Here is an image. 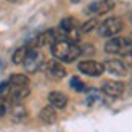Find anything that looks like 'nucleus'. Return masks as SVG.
<instances>
[{"label":"nucleus","instance_id":"f257e3e1","mask_svg":"<svg viewBox=\"0 0 132 132\" xmlns=\"http://www.w3.org/2000/svg\"><path fill=\"white\" fill-rule=\"evenodd\" d=\"M50 47H52V55H53V58L58 61H63V63L76 61L77 58L81 56V47H79L77 44L64 40V39H58Z\"/></svg>","mask_w":132,"mask_h":132},{"label":"nucleus","instance_id":"f8f14e48","mask_svg":"<svg viewBox=\"0 0 132 132\" xmlns=\"http://www.w3.org/2000/svg\"><path fill=\"white\" fill-rule=\"evenodd\" d=\"M48 105H52L53 108L56 110H63L66 108V105H68V97H66L63 92H58V90H53L48 94Z\"/></svg>","mask_w":132,"mask_h":132},{"label":"nucleus","instance_id":"7ed1b4c3","mask_svg":"<svg viewBox=\"0 0 132 132\" xmlns=\"http://www.w3.org/2000/svg\"><path fill=\"white\" fill-rule=\"evenodd\" d=\"M122 28H124L122 19L118 18V16H111V18L105 19L103 23L98 24V36L106 37V39L114 37V36H118L122 31Z\"/></svg>","mask_w":132,"mask_h":132},{"label":"nucleus","instance_id":"423d86ee","mask_svg":"<svg viewBox=\"0 0 132 132\" xmlns=\"http://www.w3.org/2000/svg\"><path fill=\"white\" fill-rule=\"evenodd\" d=\"M114 8V0H97V2L90 3L87 6V15H106Z\"/></svg>","mask_w":132,"mask_h":132},{"label":"nucleus","instance_id":"a211bd4d","mask_svg":"<svg viewBox=\"0 0 132 132\" xmlns=\"http://www.w3.org/2000/svg\"><path fill=\"white\" fill-rule=\"evenodd\" d=\"M98 28V21H97V18H90L89 21H85L81 28H79V31L84 32V34H87V32H92L94 29Z\"/></svg>","mask_w":132,"mask_h":132},{"label":"nucleus","instance_id":"412c9836","mask_svg":"<svg viewBox=\"0 0 132 132\" xmlns=\"http://www.w3.org/2000/svg\"><path fill=\"white\" fill-rule=\"evenodd\" d=\"M5 113H6V103H5V100H3V98L0 97V118H2Z\"/></svg>","mask_w":132,"mask_h":132},{"label":"nucleus","instance_id":"20e7f679","mask_svg":"<svg viewBox=\"0 0 132 132\" xmlns=\"http://www.w3.org/2000/svg\"><path fill=\"white\" fill-rule=\"evenodd\" d=\"M77 69L85 76L90 77H98L105 72V66L102 63H98L95 60H82L77 63Z\"/></svg>","mask_w":132,"mask_h":132},{"label":"nucleus","instance_id":"f03ea898","mask_svg":"<svg viewBox=\"0 0 132 132\" xmlns=\"http://www.w3.org/2000/svg\"><path fill=\"white\" fill-rule=\"evenodd\" d=\"M132 50V37H110L105 44V52L110 55H126Z\"/></svg>","mask_w":132,"mask_h":132},{"label":"nucleus","instance_id":"0eeeda50","mask_svg":"<svg viewBox=\"0 0 132 132\" xmlns=\"http://www.w3.org/2000/svg\"><path fill=\"white\" fill-rule=\"evenodd\" d=\"M55 40H58V34H56L53 29H47V31L40 32V34H39L34 40H32L31 47H34V48H42V47H45V45H52Z\"/></svg>","mask_w":132,"mask_h":132},{"label":"nucleus","instance_id":"aec40b11","mask_svg":"<svg viewBox=\"0 0 132 132\" xmlns=\"http://www.w3.org/2000/svg\"><path fill=\"white\" fill-rule=\"evenodd\" d=\"M8 89H10V84H8V82H3V84H0V97L8 94V92H10Z\"/></svg>","mask_w":132,"mask_h":132},{"label":"nucleus","instance_id":"dca6fc26","mask_svg":"<svg viewBox=\"0 0 132 132\" xmlns=\"http://www.w3.org/2000/svg\"><path fill=\"white\" fill-rule=\"evenodd\" d=\"M29 48H31V45H23V47L16 48L15 52H13V56H11L13 63H15V64H23L24 60H26V56H28Z\"/></svg>","mask_w":132,"mask_h":132},{"label":"nucleus","instance_id":"5701e85b","mask_svg":"<svg viewBox=\"0 0 132 132\" xmlns=\"http://www.w3.org/2000/svg\"><path fill=\"white\" fill-rule=\"evenodd\" d=\"M8 2H16V0H8Z\"/></svg>","mask_w":132,"mask_h":132},{"label":"nucleus","instance_id":"39448f33","mask_svg":"<svg viewBox=\"0 0 132 132\" xmlns=\"http://www.w3.org/2000/svg\"><path fill=\"white\" fill-rule=\"evenodd\" d=\"M42 64H45L42 53L39 52V48L31 47L29 52H28V56H26V60L23 63V66L26 68V71H28V72H36Z\"/></svg>","mask_w":132,"mask_h":132},{"label":"nucleus","instance_id":"4be33fe9","mask_svg":"<svg viewBox=\"0 0 132 132\" xmlns=\"http://www.w3.org/2000/svg\"><path fill=\"white\" fill-rule=\"evenodd\" d=\"M71 2H72V3H79V2H81V0H71Z\"/></svg>","mask_w":132,"mask_h":132},{"label":"nucleus","instance_id":"f3484780","mask_svg":"<svg viewBox=\"0 0 132 132\" xmlns=\"http://www.w3.org/2000/svg\"><path fill=\"white\" fill-rule=\"evenodd\" d=\"M8 84L10 87H24V85H29V77L26 74H11Z\"/></svg>","mask_w":132,"mask_h":132},{"label":"nucleus","instance_id":"ddd939ff","mask_svg":"<svg viewBox=\"0 0 132 132\" xmlns=\"http://www.w3.org/2000/svg\"><path fill=\"white\" fill-rule=\"evenodd\" d=\"M76 29V19L74 18H63L60 24H58V31H60V36H58V39H64L66 36L69 34L71 31Z\"/></svg>","mask_w":132,"mask_h":132},{"label":"nucleus","instance_id":"9d476101","mask_svg":"<svg viewBox=\"0 0 132 132\" xmlns=\"http://www.w3.org/2000/svg\"><path fill=\"white\" fill-rule=\"evenodd\" d=\"M31 90H29V85H24V87H13L8 92V103H6V108L10 106L11 103H21L26 97H29Z\"/></svg>","mask_w":132,"mask_h":132},{"label":"nucleus","instance_id":"6ab92c4d","mask_svg":"<svg viewBox=\"0 0 132 132\" xmlns=\"http://www.w3.org/2000/svg\"><path fill=\"white\" fill-rule=\"evenodd\" d=\"M69 85H71V87L74 89L76 92H85V90H87V85H85L79 77H71Z\"/></svg>","mask_w":132,"mask_h":132},{"label":"nucleus","instance_id":"9b49d317","mask_svg":"<svg viewBox=\"0 0 132 132\" xmlns=\"http://www.w3.org/2000/svg\"><path fill=\"white\" fill-rule=\"evenodd\" d=\"M45 71H47V74L50 77H53V79H63L66 76V68L58 61V60H52L48 63H45Z\"/></svg>","mask_w":132,"mask_h":132},{"label":"nucleus","instance_id":"4468645a","mask_svg":"<svg viewBox=\"0 0 132 132\" xmlns=\"http://www.w3.org/2000/svg\"><path fill=\"white\" fill-rule=\"evenodd\" d=\"M39 119L45 124H53L56 121V108H53L52 105H47L45 108L40 110L39 113Z\"/></svg>","mask_w":132,"mask_h":132},{"label":"nucleus","instance_id":"1a4fd4ad","mask_svg":"<svg viewBox=\"0 0 132 132\" xmlns=\"http://www.w3.org/2000/svg\"><path fill=\"white\" fill-rule=\"evenodd\" d=\"M103 66H105V71H108L110 74H113V76H126L127 74V64L122 60L113 58V60L105 61Z\"/></svg>","mask_w":132,"mask_h":132},{"label":"nucleus","instance_id":"6e6552de","mask_svg":"<svg viewBox=\"0 0 132 132\" xmlns=\"http://www.w3.org/2000/svg\"><path fill=\"white\" fill-rule=\"evenodd\" d=\"M126 90V85L121 81H105L102 84V92L108 97H121Z\"/></svg>","mask_w":132,"mask_h":132},{"label":"nucleus","instance_id":"2eb2a0df","mask_svg":"<svg viewBox=\"0 0 132 132\" xmlns=\"http://www.w3.org/2000/svg\"><path fill=\"white\" fill-rule=\"evenodd\" d=\"M10 106H11V118H13V121L21 122V121H24L26 118H28V110L24 108V105H21V103H11Z\"/></svg>","mask_w":132,"mask_h":132}]
</instances>
